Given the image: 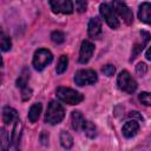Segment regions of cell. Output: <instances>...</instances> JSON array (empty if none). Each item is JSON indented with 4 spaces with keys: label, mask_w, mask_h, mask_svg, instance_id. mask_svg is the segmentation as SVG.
<instances>
[{
    "label": "cell",
    "mask_w": 151,
    "mask_h": 151,
    "mask_svg": "<svg viewBox=\"0 0 151 151\" xmlns=\"http://www.w3.org/2000/svg\"><path fill=\"white\" fill-rule=\"evenodd\" d=\"M84 123H85V119L79 111H73L71 113V124L76 131H79L80 129H83Z\"/></svg>",
    "instance_id": "9a60e30c"
},
{
    "label": "cell",
    "mask_w": 151,
    "mask_h": 151,
    "mask_svg": "<svg viewBox=\"0 0 151 151\" xmlns=\"http://www.w3.org/2000/svg\"><path fill=\"white\" fill-rule=\"evenodd\" d=\"M93 51H94V45L88 40H84L81 42L80 51H79V63L80 64H86L91 59V57L93 54Z\"/></svg>",
    "instance_id": "9c48e42d"
},
{
    "label": "cell",
    "mask_w": 151,
    "mask_h": 151,
    "mask_svg": "<svg viewBox=\"0 0 151 151\" xmlns=\"http://www.w3.org/2000/svg\"><path fill=\"white\" fill-rule=\"evenodd\" d=\"M50 6L54 13L71 14L73 12V4L71 0H50Z\"/></svg>",
    "instance_id": "ba28073f"
},
{
    "label": "cell",
    "mask_w": 151,
    "mask_h": 151,
    "mask_svg": "<svg viewBox=\"0 0 151 151\" xmlns=\"http://www.w3.org/2000/svg\"><path fill=\"white\" fill-rule=\"evenodd\" d=\"M21 130H22V124H21V122L18 119V120H15V125H14L13 132H12V139H11L12 145L18 146L19 140H20V136H21Z\"/></svg>",
    "instance_id": "e0dca14e"
},
{
    "label": "cell",
    "mask_w": 151,
    "mask_h": 151,
    "mask_svg": "<svg viewBox=\"0 0 151 151\" xmlns=\"http://www.w3.org/2000/svg\"><path fill=\"white\" fill-rule=\"evenodd\" d=\"M112 5H113V9L116 11V13L124 20L125 24H127V25L132 24V21H133V13L127 7V5L125 4L124 0H113Z\"/></svg>",
    "instance_id": "8992f818"
},
{
    "label": "cell",
    "mask_w": 151,
    "mask_h": 151,
    "mask_svg": "<svg viewBox=\"0 0 151 151\" xmlns=\"http://www.w3.org/2000/svg\"><path fill=\"white\" fill-rule=\"evenodd\" d=\"M31 94H32V90L28 86H25V87L21 88V98H22L24 101L28 100L31 98Z\"/></svg>",
    "instance_id": "f1b7e54d"
},
{
    "label": "cell",
    "mask_w": 151,
    "mask_h": 151,
    "mask_svg": "<svg viewBox=\"0 0 151 151\" xmlns=\"http://www.w3.org/2000/svg\"><path fill=\"white\" fill-rule=\"evenodd\" d=\"M47 140H48V133H47L46 131H42L41 134H40V142L45 145V144L47 143Z\"/></svg>",
    "instance_id": "f546056e"
},
{
    "label": "cell",
    "mask_w": 151,
    "mask_h": 151,
    "mask_svg": "<svg viewBox=\"0 0 151 151\" xmlns=\"http://www.w3.org/2000/svg\"><path fill=\"white\" fill-rule=\"evenodd\" d=\"M97 73L93 70H79L74 74V83L78 86L92 85L97 81Z\"/></svg>",
    "instance_id": "5b68a950"
},
{
    "label": "cell",
    "mask_w": 151,
    "mask_h": 151,
    "mask_svg": "<svg viewBox=\"0 0 151 151\" xmlns=\"http://www.w3.org/2000/svg\"><path fill=\"white\" fill-rule=\"evenodd\" d=\"M12 47V41H11V38L8 35H6L4 32L1 33V50L4 52L6 51H9Z\"/></svg>",
    "instance_id": "7402d4cb"
},
{
    "label": "cell",
    "mask_w": 151,
    "mask_h": 151,
    "mask_svg": "<svg viewBox=\"0 0 151 151\" xmlns=\"http://www.w3.org/2000/svg\"><path fill=\"white\" fill-rule=\"evenodd\" d=\"M14 120H18V112L13 107L5 106L2 110V122L6 125H8Z\"/></svg>",
    "instance_id": "5bb4252c"
},
{
    "label": "cell",
    "mask_w": 151,
    "mask_h": 151,
    "mask_svg": "<svg viewBox=\"0 0 151 151\" xmlns=\"http://www.w3.org/2000/svg\"><path fill=\"white\" fill-rule=\"evenodd\" d=\"M146 72H147V66L145 63H139L136 66V74H138L139 77H143Z\"/></svg>",
    "instance_id": "484cf974"
},
{
    "label": "cell",
    "mask_w": 151,
    "mask_h": 151,
    "mask_svg": "<svg viewBox=\"0 0 151 151\" xmlns=\"http://www.w3.org/2000/svg\"><path fill=\"white\" fill-rule=\"evenodd\" d=\"M140 41H137L134 45H133V48H132V53H131V61L136 58V55L137 54H139L142 51H143V48L145 47V45L149 42V40H150V38H151V34L149 33V32H146V31H140Z\"/></svg>",
    "instance_id": "30bf717a"
},
{
    "label": "cell",
    "mask_w": 151,
    "mask_h": 151,
    "mask_svg": "<svg viewBox=\"0 0 151 151\" xmlns=\"http://www.w3.org/2000/svg\"><path fill=\"white\" fill-rule=\"evenodd\" d=\"M145 57H146V59H147V60H150V61H151V46H150V47H149V50L146 51Z\"/></svg>",
    "instance_id": "1f68e13d"
},
{
    "label": "cell",
    "mask_w": 151,
    "mask_h": 151,
    "mask_svg": "<svg viewBox=\"0 0 151 151\" xmlns=\"http://www.w3.org/2000/svg\"><path fill=\"white\" fill-rule=\"evenodd\" d=\"M138 18L140 21L151 25V2H143L139 6Z\"/></svg>",
    "instance_id": "7c38bea8"
},
{
    "label": "cell",
    "mask_w": 151,
    "mask_h": 151,
    "mask_svg": "<svg viewBox=\"0 0 151 151\" xmlns=\"http://www.w3.org/2000/svg\"><path fill=\"white\" fill-rule=\"evenodd\" d=\"M28 79H29V71H28L27 68H24L22 72H21V74L19 76V78H18V80H17V86L20 87V88L27 86Z\"/></svg>",
    "instance_id": "44dd1931"
},
{
    "label": "cell",
    "mask_w": 151,
    "mask_h": 151,
    "mask_svg": "<svg viewBox=\"0 0 151 151\" xmlns=\"http://www.w3.org/2000/svg\"><path fill=\"white\" fill-rule=\"evenodd\" d=\"M67 65H68V58L67 55H60L59 60H58V64H57V67H55V72L58 74H61L66 71L67 68Z\"/></svg>",
    "instance_id": "ffe728a7"
},
{
    "label": "cell",
    "mask_w": 151,
    "mask_h": 151,
    "mask_svg": "<svg viewBox=\"0 0 151 151\" xmlns=\"http://www.w3.org/2000/svg\"><path fill=\"white\" fill-rule=\"evenodd\" d=\"M101 71H103V73H104L105 76L112 77V76L114 74V72H116V68H114L113 65H105V66L101 68Z\"/></svg>",
    "instance_id": "83f0119b"
},
{
    "label": "cell",
    "mask_w": 151,
    "mask_h": 151,
    "mask_svg": "<svg viewBox=\"0 0 151 151\" xmlns=\"http://www.w3.org/2000/svg\"><path fill=\"white\" fill-rule=\"evenodd\" d=\"M101 22H100V19L94 17V18H91L90 21H88V26H87V33L90 35V38L92 39H98L100 38L101 35Z\"/></svg>",
    "instance_id": "8fae6325"
},
{
    "label": "cell",
    "mask_w": 151,
    "mask_h": 151,
    "mask_svg": "<svg viewBox=\"0 0 151 151\" xmlns=\"http://www.w3.org/2000/svg\"><path fill=\"white\" fill-rule=\"evenodd\" d=\"M130 117H134V118H138L139 120H143V117L138 113V112H136V111H133V112H130V114H129Z\"/></svg>",
    "instance_id": "4dcf8cb0"
},
{
    "label": "cell",
    "mask_w": 151,
    "mask_h": 151,
    "mask_svg": "<svg viewBox=\"0 0 151 151\" xmlns=\"http://www.w3.org/2000/svg\"><path fill=\"white\" fill-rule=\"evenodd\" d=\"M64 117H65L64 107L57 101H50L45 114V122L48 123L50 125H55L59 124L64 119Z\"/></svg>",
    "instance_id": "6da1fadb"
},
{
    "label": "cell",
    "mask_w": 151,
    "mask_h": 151,
    "mask_svg": "<svg viewBox=\"0 0 151 151\" xmlns=\"http://www.w3.org/2000/svg\"><path fill=\"white\" fill-rule=\"evenodd\" d=\"M83 130H84L85 134H86L87 137H90V138H93V137L97 134V127H96V125H94L92 122H90V120H86V122L84 123Z\"/></svg>",
    "instance_id": "d6986e66"
},
{
    "label": "cell",
    "mask_w": 151,
    "mask_h": 151,
    "mask_svg": "<svg viewBox=\"0 0 151 151\" xmlns=\"http://www.w3.org/2000/svg\"><path fill=\"white\" fill-rule=\"evenodd\" d=\"M51 39H52L53 42L61 44V42H64V40H65V35H64V33L60 32V31H54V32H52V34H51Z\"/></svg>",
    "instance_id": "cb8c5ba5"
},
{
    "label": "cell",
    "mask_w": 151,
    "mask_h": 151,
    "mask_svg": "<svg viewBox=\"0 0 151 151\" xmlns=\"http://www.w3.org/2000/svg\"><path fill=\"white\" fill-rule=\"evenodd\" d=\"M76 6H77V11L79 13H84L87 9V0H77Z\"/></svg>",
    "instance_id": "4316f807"
},
{
    "label": "cell",
    "mask_w": 151,
    "mask_h": 151,
    "mask_svg": "<svg viewBox=\"0 0 151 151\" xmlns=\"http://www.w3.org/2000/svg\"><path fill=\"white\" fill-rule=\"evenodd\" d=\"M7 146H9V140L7 138V132L6 130L2 127L1 129V149L2 150H6Z\"/></svg>",
    "instance_id": "d4e9b609"
},
{
    "label": "cell",
    "mask_w": 151,
    "mask_h": 151,
    "mask_svg": "<svg viewBox=\"0 0 151 151\" xmlns=\"http://www.w3.org/2000/svg\"><path fill=\"white\" fill-rule=\"evenodd\" d=\"M139 101L145 106H151V92H142L139 94Z\"/></svg>",
    "instance_id": "603a6c76"
},
{
    "label": "cell",
    "mask_w": 151,
    "mask_h": 151,
    "mask_svg": "<svg viewBox=\"0 0 151 151\" xmlns=\"http://www.w3.org/2000/svg\"><path fill=\"white\" fill-rule=\"evenodd\" d=\"M53 60V54L51 51L46 48H40L35 51L33 55V66L37 71H42L47 65H50Z\"/></svg>",
    "instance_id": "277c9868"
},
{
    "label": "cell",
    "mask_w": 151,
    "mask_h": 151,
    "mask_svg": "<svg viewBox=\"0 0 151 151\" xmlns=\"http://www.w3.org/2000/svg\"><path fill=\"white\" fill-rule=\"evenodd\" d=\"M99 11H100V14L103 17V19L106 21V24L116 29L119 27V20L117 19V15L114 13V11L112 9V7L109 5V4H101L100 7H99Z\"/></svg>",
    "instance_id": "52a82bcc"
},
{
    "label": "cell",
    "mask_w": 151,
    "mask_h": 151,
    "mask_svg": "<svg viewBox=\"0 0 151 151\" xmlns=\"http://www.w3.org/2000/svg\"><path fill=\"white\" fill-rule=\"evenodd\" d=\"M60 144L64 149H71L73 145V138L67 131H61L60 133Z\"/></svg>",
    "instance_id": "ac0fdd59"
},
{
    "label": "cell",
    "mask_w": 151,
    "mask_h": 151,
    "mask_svg": "<svg viewBox=\"0 0 151 151\" xmlns=\"http://www.w3.org/2000/svg\"><path fill=\"white\" fill-rule=\"evenodd\" d=\"M57 97L63 101L68 105H77L83 101L84 97L81 93H79L76 90H72L70 87H58L57 91Z\"/></svg>",
    "instance_id": "7a4b0ae2"
},
{
    "label": "cell",
    "mask_w": 151,
    "mask_h": 151,
    "mask_svg": "<svg viewBox=\"0 0 151 151\" xmlns=\"http://www.w3.org/2000/svg\"><path fill=\"white\" fill-rule=\"evenodd\" d=\"M41 109H42V106H41L40 103H35V104H33V105L29 107V111H28V119H29L31 123H35V122L38 120V118H39V116H40V113H41Z\"/></svg>",
    "instance_id": "2e32d148"
},
{
    "label": "cell",
    "mask_w": 151,
    "mask_h": 151,
    "mask_svg": "<svg viewBox=\"0 0 151 151\" xmlns=\"http://www.w3.org/2000/svg\"><path fill=\"white\" fill-rule=\"evenodd\" d=\"M117 85L120 91L125 93H133L137 90V83L127 71H122L117 78Z\"/></svg>",
    "instance_id": "3957f363"
},
{
    "label": "cell",
    "mask_w": 151,
    "mask_h": 151,
    "mask_svg": "<svg viewBox=\"0 0 151 151\" xmlns=\"http://www.w3.org/2000/svg\"><path fill=\"white\" fill-rule=\"evenodd\" d=\"M139 130V124L136 122V120H129L126 122L124 125H123V129H122V132L124 134V137L126 138H132L137 134Z\"/></svg>",
    "instance_id": "4fadbf2b"
}]
</instances>
